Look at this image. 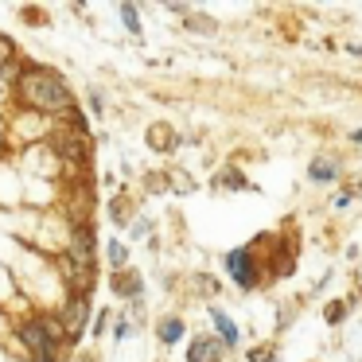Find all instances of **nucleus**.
<instances>
[{"instance_id":"1","label":"nucleus","mask_w":362,"mask_h":362,"mask_svg":"<svg viewBox=\"0 0 362 362\" xmlns=\"http://www.w3.org/2000/svg\"><path fill=\"white\" fill-rule=\"evenodd\" d=\"M16 98L35 113H71L74 110V94L66 90V82L47 66H24L16 78Z\"/></svg>"},{"instance_id":"2","label":"nucleus","mask_w":362,"mask_h":362,"mask_svg":"<svg viewBox=\"0 0 362 362\" xmlns=\"http://www.w3.org/2000/svg\"><path fill=\"white\" fill-rule=\"evenodd\" d=\"M66 261L78 269H94L98 261V245H94V230L82 222V226H71V238H66Z\"/></svg>"},{"instance_id":"3","label":"nucleus","mask_w":362,"mask_h":362,"mask_svg":"<svg viewBox=\"0 0 362 362\" xmlns=\"http://www.w3.org/2000/svg\"><path fill=\"white\" fill-rule=\"evenodd\" d=\"M55 148L63 160H86L90 156V136L86 129H74V125H63L55 133Z\"/></svg>"},{"instance_id":"4","label":"nucleus","mask_w":362,"mask_h":362,"mask_svg":"<svg viewBox=\"0 0 362 362\" xmlns=\"http://www.w3.org/2000/svg\"><path fill=\"white\" fill-rule=\"evenodd\" d=\"M86 320H90V300H66V308L59 312V323H63L66 339L82 335V327H86Z\"/></svg>"},{"instance_id":"5","label":"nucleus","mask_w":362,"mask_h":362,"mask_svg":"<svg viewBox=\"0 0 362 362\" xmlns=\"http://www.w3.org/2000/svg\"><path fill=\"white\" fill-rule=\"evenodd\" d=\"M20 339H24V346H28L32 354H59V346L51 343V335L43 331L40 315H35L32 323H24V327H20Z\"/></svg>"},{"instance_id":"6","label":"nucleus","mask_w":362,"mask_h":362,"mask_svg":"<svg viewBox=\"0 0 362 362\" xmlns=\"http://www.w3.org/2000/svg\"><path fill=\"white\" fill-rule=\"evenodd\" d=\"M226 269H230V276H234L242 288H250V284L257 281V269H253V253H250V250L226 253Z\"/></svg>"},{"instance_id":"7","label":"nucleus","mask_w":362,"mask_h":362,"mask_svg":"<svg viewBox=\"0 0 362 362\" xmlns=\"http://www.w3.org/2000/svg\"><path fill=\"white\" fill-rule=\"evenodd\" d=\"M222 358V339H191V351H187V362H218Z\"/></svg>"},{"instance_id":"8","label":"nucleus","mask_w":362,"mask_h":362,"mask_svg":"<svg viewBox=\"0 0 362 362\" xmlns=\"http://www.w3.org/2000/svg\"><path fill=\"white\" fill-rule=\"evenodd\" d=\"M110 284H113V292H117L121 300H141V288H144L141 276H136L133 269H121V273H113Z\"/></svg>"},{"instance_id":"9","label":"nucleus","mask_w":362,"mask_h":362,"mask_svg":"<svg viewBox=\"0 0 362 362\" xmlns=\"http://www.w3.org/2000/svg\"><path fill=\"white\" fill-rule=\"evenodd\" d=\"M211 320H214V327H218L222 343H226V346H238V327H234V320H230L222 308H211Z\"/></svg>"},{"instance_id":"10","label":"nucleus","mask_w":362,"mask_h":362,"mask_svg":"<svg viewBox=\"0 0 362 362\" xmlns=\"http://www.w3.org/2000/svg\"><path fill=\"white\" fill-rule=\"evenodd\" d=\"M183 339V320L180 315H164L160 320V343H180Z\"/></svg>"},{"instance_id":"11","label":"nucleus","mask_w":362,"mask_h":362,"mask_svg":"<svg viewBox=\"0 0 362 362\" xmlns=\"http://www.w3.org/2000/svg\"><path fill=\"white\" fill-rule=\"evenodd\" d=\"M105 257H110V265H113V269H117V273H121V269L129 265V245L113 238V242H105Z\"/></svg>"},{"instance_id":"12","label":"nucleus","mask_w":362,"mask_h":362,"mask_svg":"<svg viewBox=\"0 0 362 362\" xmlns=\"http://www.w3.org/2000/svg\"><path fill=\"white\" fill-rule=\"evenodd\" d=\"M308 175H312V180H320V183H331L335 180V164H331V160H312V168H308Z\"/></svg>"},{"instance_id":"13","label":"nucleus","mask_w":362,"mask_h":362,"mask_svg":"<svg viewBox=\"0 0 362 362\" xmlns=\"http://www.w3.org/2000/svg\"><path fill=\"white\" fill-rule=\"evenodd\" d=\"M121 24L133 35H141V12H136V4H121Z\"/></svg>"},{"instance_id":"14","label":"nucleus","mask_w":362,"mask_h":362,"mask_svg":"<svg viewBox=\"0 0 362 362\" xmlns=\"http://www.w3.org/2000/svg\"><path fill=\"white\" fill-rule=\"evenodd\" d=\"M12 63H16V43L8 35H0V71H8Z\"/></svg>"},{"instance_id":"15","label":"nucleus","mask_w":362,"mask_h":362,"mask_svg":"<svg viewBox=\"0 0 362 362\" xmlns=\"http://www.w3.org/2000/svg\"><path fill=\"white\" fill-rule=\"evenodd\" d=\"M218 183H222V187H245V180H242V175H234V172L218 175Z\"/></svg>"},{"instance_id":"16","label":"nucleus","mask_w":362,"mask_h":362,"mask_svg":"<svg viewBox=\"0 0 362 362\" xmlns=\"http://www.w3.org/2000/svg\"><path fill=\"white\" fill-rule=\"evenodd\" d=\"M187 28H191V32H214L211 20H187Z\"/></svg>"},{"instance_id":"17","label":"nucleus","mask_w":362,"mask_h":362,"mask_svg":"<svg viewBox=\"0 0 362 362\" xmlns=\"http://www.w3.org/2000/svg\"><path fill=\"white\" fill-rule=\"evenodd\" d=\"M90 110H94V113H98V117H102V110H105V98H102V94H98V90H94V94H90Z\"/></svg>"},{"instance_id":"18","label":"nucleus","mask_w":362,"mask_h":362,"mask_svg":"<svg viewBox=\"0 0 362 362\" xmlns=\"http://www.w3.org/2000/svg\"><path fill=\"white\" fill-rule=\"evenodd\" d=\"M129 335V323L125 320H117V323H113V339H117V343H121V339H125Z\"/></svg>"},{"instance_id":"19","label":"nucleus","mask_w":362,"mask_h":362,"mask_svg":"<svg viewBox=\"0 0 362 362\" xmlns=\"http://www.w3.org/2000/svg\"><path fill=\"white\" fill-rule=\"evenodd\" d=\"M141 234H148V222L136 218V222H133V238H141Z\"/></svg>"},{"instance_id":"20","label":"nucleus","mask_w":362,"mask_h":362,"mask_svg":"<svg viewBox=\"0 0 362 362\" xmlns=\"http://www.w3.org/2000/svg\"><path fill=\"white\" fill-rule=\"evenodd\" d=\"M105 320H110V315H105V312H98V320H94V335H102V327H105Z\"/></svg>"},{"instance_id":"21","label":"nucleus","mask_w":362,"mask_h":362,"mask_svg":"<svg viewBox=\"0 0 362 362\" xmlns=\"http://www.w3.org/2000/svg\"><path fill=\"white\" fill-rule=\"evenodd\" d=\"M35 362H55V354H32Z\"/></svg>"},{"instance_id":"22","label":"nucleus","mask_w":362,"mask_h":362,"mask_svg":"<svg viewBox=\"0 0 362 362\" xmlns=\"http://www.w3.org/2000/svg\"><path fill=\"white\" fill-rule=\"evenodd\" d=\"M354 141H358V144H362V129H358V133H354Z\"/></svg>"},{"instance_id":"23","label":"nucleus","mask_w":362,"mask_h":362,"mask_svg":"<svg viewBox=\"0 0 362 362\" xmlns=\"http://www.w3.org/2000/svg\"><path fill=\"white\" fill-rule=\"evenodd\" d=\"M78 362H98V358H90V354H86V358H78Z\"/></svg>"}]
</instances>
